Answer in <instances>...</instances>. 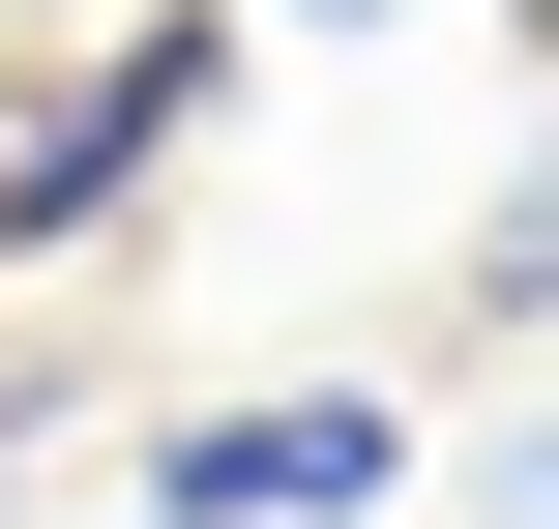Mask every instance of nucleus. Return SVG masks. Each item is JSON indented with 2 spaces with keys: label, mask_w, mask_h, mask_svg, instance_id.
Returning a JSON list of instances; mask_svg holds the SVG:
<instances>
[{
  "label": "nucleus",
  "mask_w": 559,
  "mask_h": 529,
  "mask_svg": "<svg viewBox=\"0 0 559 529\" xmlns=\"http://www.w3.org/2000/svg\"><path fill=\"white\" fill-rule=\"evenodd\" d=\"M206 88H236V29L206 0H147V29H59L29 88H0V265H59L147 147H206Z\"/></svg>",
  "instance_id": "f257e3e1"
},
{
  "label": "nucleus",
  "mask_w": 559,
  "mask_h": 529,
  "mask_svg": "<svg viewBox=\"0 0 559 529\" xmlns=\"http://www.w3.org/2000/svg\"><path fill=\"white\" fill-rule=\"evenodd\" d=\"M383 501H413V412L383 383H236V412L147 442V529H383Z\"/></svg>",
  "instance_id": "f03ea898"
},
{
  "label": "nucleus",
  "mask_w": 559,
  "mask_h": 529,
  "mask_svg": "<svg viewBox=\"0 0 559 529\" xmlns=\"http://www.w3.org/2000/svg\"><path fill=\"white\" fill-rule=\"evenodd\" d=\"M472 529H559V412H501V442H472Z\"/></svg>",
  "instance_id": "7ed1b4c3"
},
{
  "label": "nucleus",
  "mask_w": 559,
  "mask_h": 529,
  "mask_svg": "<svg viewBox=\"0 0 559 529\" xmlns=\"http://www.w3.org/2000/svg\"><path fill=\"white\" fill-rule=\"evenodd\" d=\"M295 29H413V0H295Z\"/></svg>",
  "instance_id": "20e7f679"
}]
</instances>
